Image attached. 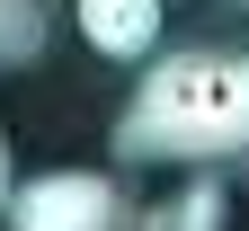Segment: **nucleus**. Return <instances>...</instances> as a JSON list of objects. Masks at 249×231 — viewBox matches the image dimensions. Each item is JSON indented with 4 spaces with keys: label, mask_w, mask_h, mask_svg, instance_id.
<instances>
[{
    "label": "nucleus",
    "mask_w": 249,
    "mask_h": 231,
    "mask_svg": "<svg viewBox=\"0 0 249 231\" xmlns=\"http://www.w3.org/2000/svg\"><path fill=\"white\" fill-rule=\"evenodd\" d=\"M249 151V45H178L151 53V71L134 80L116 116V160H205Z\"/></svg>",
    "instance_id": "1"
},
{
    "label": "nucleus",
    "mask_w": 249,
    "mask_h": 231,
    "mask_svg": "<svg viewBox=\"0 0 249 231\" xmlns=\"http://www.w3.org/2000/svg\"><path fill=\"white\" fill-rule=\"evenodd\" d=\"M124 187L107 169H36L9 187V205H0V222L9 231H124Z\"/></svg>",
    "instance_id": "2"
},
{
    "label": "nucleus",
    "mask_w": 249,
    "mask_h": 231,
    "mask_svg": "<svg viewBox=\"0 0 249 231\" xmlns=\"http://www.w3.org/2000/svg\"><path fill=\"white\" fill-rule=\"evenodd\" d=\"M160 9L169 0H80V36L107 62H151L160 53Z\"/></svg>",
    "instance_id": "3"
},
{
    "label": "nucleus",
    "mask_w": 249,
    "mask_h": 231,
    "mask_svg": "<svg viewBox=\"0 0 249 231\" xmlns=\"http://www.w3.org/2000/svg\"><path fill=\"white\" fill-rule=\"evenodd\" d=\"M151 231H231V205H223V187L213 178H187L160 213H151Z\"/></svg>",
    "instance_id": "4"
},
{
    "label": "nucleus",
    "mask_w": 249,
    "mask_h": 231,
    "mask_svg": "<svg viewBox=\"0 0 249 231\" xmlns=\"http://www.w3.org/2000/svg\"><path fill=\"white\" fill-rule=\"evenodd\" d=\"M45 53V0H0V71H27Z\"/></svg>",
    "instance_id": "5"
},
{
    "label": "nucleus",
    "mask_w": 249,
    "mask_h": 231,
    "mask_svg": "<svg viewBox=\"0 0 249 231\" xmlns=\"http://www.w3.org/2000/svg\"><path fill=\"white\" fill-rule=\"evenodd\" d=\"M9 187H18V178H9V134H0V205H9Z\"/></svg>",
    "instance_id": "6"
},
{
    "label": "nucleus",
    "mask_w": 249,
    "mask_h": 231,
    "mask_svg": "<svg viewBox=\"0 0 249 231\" xmlns=\"http://www.w3.org/2000/svg\"><path fill=\"white\" fill-rule=\"evenodd\" d=\"M223 9H240V18H249V0H223Z\"/></svg>",
    "instance_id": "7"
}]
</instances>
